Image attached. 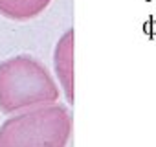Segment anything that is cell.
<instances>
[{"label": "cell", "instance_id": "1", "mask_svg": "<svg viewBox=\"0 0 156 147\" xmlns=\"http://www.w3.org/2000/svg\"><path fill=\"white\" fill-rule=\"evenodd\" d=\"M61 90L51 72L31 55H15L0 63V112L15 114L59 101Z\"/></svg>", "mask_w": 156, "mask_h": 147}, {"label": "cell", "instance_id": "2", "mask_svg": "<svg viewBox=\"0 0 156 147\" xmlns=\"http://www.w3.org/2000/svg\"><path fill=\"white\" fill-rule=\"evenodd\" d=\"M66 105L48 103L15 112L0 125V147H66L72 136Z\"/></svg>", "mask_w": 156, "mask_h": 147}, {"label": "cell", "instance_id": "3", "mask_svg": "<svg viewBox=\"0 0 156 147\" xmlns=\"http://www.w3.org/2000/svg\"><path fill=\"white\" fill-rule=\"evenodd\" d=\"M53 70L68 103L73 105V30L64 31L57 41L53 50Z\"/></svg>", "mask_w": 156, "mask_h": 147}, {"label": "cell", "instance_id": "4", "mask_svg": "<svg viewBox=\"0 0 156 147\" xmlns=\"http://www.w3.org/2000/svg\"><path fill=\"white\" fill-rule=\"evenodd\" d=\"M50 2L51 0H0V15L15 22H26L44 13Z\"/></svg>", "mask_w": 156, "mask_h": 147}]
</instances>
